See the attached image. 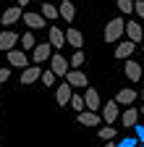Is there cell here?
Segmentation results:
<instances>
[{
  "instance_id": "obj_9",
  "label": "cell",
  "mask_w": 144,
  "mask_h": 147,
  "mask_svg": "<svg viewBox=\"0 0 144 147\" xmlns=\"http://www.w3.org/2000/svg\"><path fill=\"white\" fill-rule=\"evenodd\" d=\"M123 34L129 37V40H131L134 45H139V42L144 40V32H141V26H139L136 21H126V29H123Z\"/></svg>"
},
{
  "instance_id": "obj_39",
  "label": "cell",
  "mask_w": 144,
  "mask_h": 147,
  "mask_svg": "<svg viewBox=\"0 0 144 147\" xmlns=\"http://www.w3.org/2000/svg\"><path fill=\"white\" fill-rule=\"evenodd\" d=\"M141 71H144V66H141Z\"/></svg>"
},
{
  "instance_id": "obj_8",
  "label": "cell",
  "mask_w": 144,
  "mask_h": 147,
  "mask_svg": "<svg viewBox=\"0 0 144 147\" xmlns=\"http://www.w3.org/2000/svg\"><path fill=\"white\" fill-rule=\"evenodd\" d=\"M63 34H66V45H71L74 50H81V47H84V34H81L76 26H71V29L63 32Z\"/></svg>"
},
{
  "instance_id": "obj_23",
  "label": "cell",
  "mask_w": 144,
  "mask_h": 147,
  "mask_svg": "<svg viewBox=\"0 0 144 147\" xmlns=\"http://www.w3.org/2000/svg\"><path fill=\"white\" fill-rule=\"evenodd\" d=\"M42 18H45V21H55V18H58V8L52 3H42Z\"/></svg>"
},
{
  "instance_id": "obj_2",
  "label": "cell",
  "mask_w": 144,
  "mask_h": 147,
  "mask_svg": "<svg viewBox=\"0 0 144 147\" xmlns=\"http://www.w3.org/2000/svg\"><path fill=\"white\" fill-rule=\"evenodd\" d=\"M5 55H8V63H11L13 68H26V66H29V55H26V50H16V47H11V50H5Z\"/></svg>"
},
{
  "instance_id": "obj_27",
  "label": "cell",
  "mask_w": 144,
  "mask_h": 147,
  "mask_svg": "<svg viewBox=\"0 0 144 147\" xmlns=\"http://www.w3.org/2000/svg\"><path fill=\"white\" fill-rule=\"evenodd\" d=\"M40 79H42L45 87H52V84H55V74H52V71H42V74H40Z\"/></svg>"
},
{
  "instance_id": "obj_15",
  "label": "cell",
  "mask_w": 144,
  "mask_h": 147,
  "mask_svg": "<svg viewBox=\"0 0 144 147\" xmlns=\"http://www.w3.org/2000/svg\"><path fill=\"white\" fill-rule=\"evenodd\" d=\"M102 121H107V123H115L118 121V102L115 100H110V102L102 105Z\"/></svg>"
},
{
  "instance_id": "obj_17",
  "label": "cell",
  "mask_w": 144,
  "mask_h": 147,
  "mask_svg": "<svg viewBox=\"0 0 144 147\" xmlns=\"http://www.w3.org/2000/svg\"><path fill=\"white\" fill-rule=\"evenodd\" d=\"M121 123L123 126H134V123H139V108H134V105H129V108H126V113L121 116Z\"/></svg>"
},
{
  "instance_id": "obj_24",
  "label": "cell",
  "mask_w": 144,
  "mask_h": 147,
  "mask_svg": "<svg viewBox=\"0 0 144 147\" xmlns=\"http://www.w3.org/2000/svg\"><path fill=\"white\" fill-rule=\"evenodd\" d=\"M68 105L74 108L76 113H79V110H84V95H79V92H71V100H68Z\"/></svg>"
},
{
  "instance_id": "obj_1",
  "label": "cell",
  "mask_w": 144,
  "mask_h": 147,
  "mask_svg": "<svg viewBox=\"0 0 144 147\" xmlns=\"http://www.w3.org/2000/svg\"><path fill=\"white\" fill-rule=\"evenodd\" d=\"M123 29H126V21L118 16V18H110L107 21V26H105V42H118L121 37H123Z\"/></svg>"
},
{
  "instance_id": "obj_22",
  "label": "cell",
  "mask_w": 144,
  "mask_h": 147,
  "mask_svg": "<svg viewBox=\"0 0 144 147\" xmlns=\"http://www.w3.org/2000/svg\"><path fill=\"white\" fill-rule=\"evenodd\" d=\"M66 61H68V68H81V63H84V53H81V50H74Z\"/></svg>"
},
{
  "instance_id": "obj_6",
  "label": "cell",
  "mask_w": 144,
  "mask_h": 147,
  "mask_svg": "<svg viewBox=\"0 0 144 147\" xmlns=\"http://www.w3.org/2000/svg\"><path fill=\"white\" fill-rule=\"evenodd\" d=\"M31 50H34V53H31V61L37 63V66H40V63H45V61L50 58V55H52V47H50V42H42V45H34Z\"/></svg>"
},
{
  "instance_id": "obj_10",
  "label": "cell",
  "mask_w": 144,
  "mask_h": 147,
  "mask_svg": "<svg viewBox=\"0 0 144 147\" xmlns=\"http://www.w3.org/2000/svg\"><path fill=\"white\" fill-rule=\"evenodd\" d=\"M47 42H50V47L60 50V47L66 45V34H63L58 26H50V29H47Z\"/></svg>"
},
{
  "instance_id": "obj_16",
  "label": "cell",
  "mask_w": 144,
  "mask_h": 147,
  "mask_svg": "<svg viewBox=\"0 0 144 147\" xmlns=\"http://www.w3.org/2000/svg\"><path fill=\"white\" fill-rule=\"evenodd\" d=\"M71 92H74V87H71L68 82H63V84L58 87V92H55V102H58V105H68Z\"/></svg>"
},
{
  "instance_id": "obj_34",
  "label": "cell",
  "mask_w": 144,
  "mask_h": 147,
  "mask_svg": "<svg viewBox=\"0 0 144 147\" xmlns=\"http://www.w3.org/2000/svg\"><path fill=\"white\" fill-rule=\"evenodd\" d=\"M105 147H118V144H115V142H107V144H105Z\"/></svg>"
},
{
  "instance_id": "obj_21",
  "label": "cell",
  "mask_w": 144,
  "mask_h": 147,
  "mask_svg": "<svg viewBox=\"0 0 144 147\" xmlns=\"http://www.w3.org/2000/svg\"><path fill=\"white\" fill-rule=\"evenodd\" d=\"M136 50V45L131 42V40H123V42H118V50H115V55L118 58H129V55Z\"/></svg>"
},
{
  "instance_id": "obj_37",
  "label": "cell",
  "mask_w": 144,
  "mask_h": 147,
  "mask_svg": "<svg viewBox=\"0 0 144 147\" xmlns=\"http://www.w3.org/2000/svg\"><path fill=\"white\" fill-rule=\"evenodd\" d=\"M141 97H144V87H141Z\"/></svg>"
},
{
  "instance_id": "obj_13",
  "label": "cell",
  "mask_w": 144,
  "mask_h": 147,
  "mask_svg": "<svg viewBox=\"0 0 144 147\" xmlns=\"http://www.w3.org/2000/svg\"><path fill=\"white\" fill-rule=\"evenodd\" d=\"M16 42H19V34H16V32H11V29L0 32V53H5V50L16 47Z\"/></svg>"
},
{
  "instance_id": "obj_36",
  "label": "cell",
  "mask_w": 144,
  "mask_h": 147,
  "mask_svg": "<svg viewBox=\"0 0 144 147\" xmlns=\"http://www.w3.org/2000/svg\"><path fill=\"white\" fill-rule=\"evenodd\" d=\"M139 116H144V108H141V110H139Z\"/></svg>"
},
{
  "instance_id": "obj_5",
  "label": "cell",
  "mask_w": 144,
  "mask_h": 147,
  "mask_svg": "<svg viewBox=\"0 0 144 147\" xmlns=\"http://www.w3.org/2000/svg\"><path fill=\"white\" fill-rule=\"evenodd\" d=\"M50 71L55 74V76H66V71H68V61L63 58V55H58V50H55V55H50Z\"/></svg>"
},
{
  "instance_id": "obj_14",
  "label": "cell",
  "mask_w": 144,
  "mask_h": 147,
  "mask_svg": "<svg viewBox=\"0 0 144 147\" xmlns=\"http://www.w3.org/2000/svg\"><path fill=\"white\" fill-rule=\"evenodd\" d=\"M21 18L26 21V26H29V29H34V32L45 26V18H42V13H34V11H29V13H21Z\"/></svg>"
},
{
  "instance_id": "obj_26",
  "label": "cell",
  "mask_w": 144,
  "mask_h": 147,
  "mask_svg": "<svg viewBox=\"0 0 144 147\" xmlns=\"http://www.w3.org/2000/svg\"><path fill=\"white\" fill-rule=\"evenodd\" d=\"M97 137H100V139H115V129H113V123H110V126H102L100 131H97Z\"/></svg>"
},
{
  "instance_id": "obj_35",
  "label": "cell",
  "mask_w": 144,
  "mask_h": 147,
  "mask_svg": "<svg viewBox=\"0 0 144 147\" xmlns=\"http://www.w3.org/2000/svg\"><path fill=\"white\" fill-rule=\"evenodd\" d=\"M139 45H141V53H144V40H141V42H139Z\"/></svg>"
},
{
  "instance_id": "obj_4",
  "label": "cell",
  "mask_w": 144,
  "mask_h": 147,
  "mask_svg": "<svg viewBox=\"0 0 144 147\" xmlns=\"http://www.w3.org/2000/svg\"><path fill=\"white\" fill-rule=\"evenodd\" d=\"M21 13H24L21 5H11V8H5V11H0V21H3V26H13V24L21 18Z\"/></svg>"
},
{
  "instance_id": "obj_7",
  "label": "cell",
  "mask_w": 144,
  "mask_h": 147,
  "mask_svg": "<svg viewBox=\"0 0 144 147\" xmlns=\"http://www.w3.org/2000/svg\"><path fill=\"white\" fill-rule=\"evenodd\" d=\"M86 92H84V108L86 110H100V105H102V100H100V95H97V89L94 87H84Z\"/></svg>"
},
{
  "instance_id": "obj_11",
  "label": "cell",
  "mask_w": 144,
  "mask_h": 147,
  "mask_svg": "<svg viewBox=\"0 0 144 147\" xmlns=\"http://www.w3.org/2000/svg\"><path fill=\"white\" fill-rule=\"evenodd\" d=\"M40 74H42V68L37 66V63H34V66H26V68H21V84L26 87V84H31V82H37L40 79Z\"/></svg>"
},
{
  "instance_id": "obj_40",
  "label": "cell",
  "mask_w": 144,
  "mask_h": 147,
  "mask_svg": "<svg viewBox=\"0 0 144 147\" xmlns=\"http://www.w3.org/2000/svg\"><path fill=\"white\" fill-rule=\"evenodd\" d=\"M42 3H45V0H42Z\"/></svg>"
},
{
  "instance_id": "obj_18",
  "label": "cell",
  "mask_w": 144,
  "mask_h": 147,
  "mask_svg": "<svg viewBox=\"0 0 144 147\" xmlns=\"http://www.w3.org/2000/svg\"><path fill=\"white\" fill-rule=\"evenodd\" d=\"M136 97H139V95H136L134 89H121L118 95H115V102H118V105H126V108H129V105H134V100H136Z\"/></svg>"
},
{
  "instance_id": "obj_25",
  "label": "cell",
  "mask_w": 144,
  "mask_h": 147,
  "mask_svg": "<svg viewBox=\"0 0 144 147\" xmlns=\"http://www.w3.org/2000/svg\"><path fill=\"white\" fill-rule=\"evenodd\" d=\"M19 42H21V47H24V50H31L34 45H37V40H34V32L21 34V37H19Z\"/></svg>"
},
{
  "instance_id": "obj_31",
  "label": "cell",
  "mask_w": 144,
  "mask_h": 147,
  "mask_svg": "<svg viewBox=\"0 0 144 147\" xmlns=\"http://www.w3.org/2000/svg\"><path fill=\"white\" fill-rule=\"evenodd\" d=\"M134 129H136V139H139V144H144V126H141V123H134Z\"/></svg>"
},
{
  "instance_id": "obj_33",
  "label": "cell",
  "mask_w": 144,
  "mask_h": 147,
  "mask_svg": "<svg viewBox=\"0 0 144 147\" xmlns=\"http://www.w3.org/2000/svg\"><path fill=\"white\" fill-rule=\"evenodd\" d=\"M29 3H31V0H16V5H21V8H24V5H29Z\"/></svg>"
},
{
  "instance_id": "obj_38",
  "label": "cell",
  "mask_w": 144,
  "mask_h": 147,
  "mask_svg": "<svg viewBox=\"0 0 144 147\" xmlns=\"http://www.w3.org/2000/svg\"><path fill=\"white\" fill-rule=\"evenodd\" d=\"M136 147H144V144H136Z\"/></svg>"
},
{
  "instance_id": "obj_32",
  "label": "cell",
  "mask_w": 144,
  "mask_h": 147,
  "mask_svg": "<svg viewBox=\"0 0 144 147\" xmlns=\"http://www.w3.org/2000/svg\"><path fill=\"white\" fill-rule=\"evenodd\" d=\"M8 76H11V68H0V84H5Z\"/></svg>"
},
{
  "instance_id": "obj_19",
  "label": "cell",
  "mask_w": 144,
  "mask_h": 147,
  "mask_svg": "<svg viewBox=\"0 0 144 147\" xmlns=\"http://www.w3.org/2000/svg\"><path fill=\"white\" fill-rule=\"evenodd\" d=\"M126 79L129 82H139L141 79V66L136 61H126Z\"/></svg>"
},
{
  "instance_id": "obj_12",
  "label": "cell",
  "mask_w": 144,
  "mask_h": 147,
  "mask_svg": "<svg viewBox=\"0 0 144 147\" xmlns=\"http://www.w3.org/2000/svg\"><path fill=\"white\" fill-rule=\"evenodd\" d=\"M76 121H79L81 126H97V123H100L102 118L97 116V110H86V108H84V110H79Z\"/></svg>"
},
{
  "instance_id": "obj_3",
  "label": "cell",
  "mask_w": 144,
  "mask_h": 147,
  "mask_svg": "<svg viewBox=\"0 0 144 147\" xmlns=\"http://www.w3.org/2000/svg\"><path fill=\"white\" fill-rule=\"evenodd\" d=\"M66 82L74 87V89H84V87H89L86 74H81L79 68H68V71H66Z\"/></svg>"
},
{
  "instance_id": "obj_29",
  "label": "cell",
  "mask_w": 144,
  "mask_h": 147,
  "mask_svg": "<svg viewBox=\"0 0 144 147\" xmlns=\"http://www.w3.org/2000/svg\"><path fill=\"white\" fill-rule=\"evenodd\" d=\"M136 144H139L136 137H123V139H118V147H136Z\"/></svg>"
},
{
  "instance_id": "obj_30",
  "label": "cell",
  "mask_w": 144,
  "mask_h": 147,
  "mask_svg": "<svg viewBox=\"0 0 144 147\" xmlns=\"http://www.w3.org/2000/svg\"><path fill=\"white\" fill-rule=\"evenodd\" d=\"M134 13H139V18H144V0H136L134 3Z\"/></svg>"
},
{
  "instance_id": "obj_20",
  "label": "cell",
  "mask_w": 144,
  "mask_h": 147,
  "mask_svg": "<svg viewBox=\"0 0 144 147\" xmlns=\"http://www.w3.org/2000/svg\"><path fill=\"white\" fill-rule=\"evenodd\" d=\"M58 16H63L66 21L71 24V21L76 18V8H74V3H71V0H63V3H60V8H58Z\"/></svg>"
},
{
  "instance_id": "obj_28",
  "label": "cell",
  "mask_w": 144,
  "mask_h": 147,
  "mask_svg": "<svg viewBox=\"0 0 144 147\" xmlns=\"http://www.w3.org/2000/svg\"><path fill=\"white\" fill-rule=\"evenodd\" d=\"M121 13H134V0H118Z\"/></svg>"
}]
</instances>
